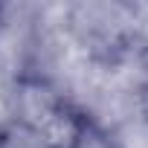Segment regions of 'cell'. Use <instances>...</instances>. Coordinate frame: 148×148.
I'll return each instance as SVG.
<instances>
[{"label":"cell","mask_w":148,"mask_h":148,"mask_svg":"<svg viewBox=\"0 0 148 148\" xmlns=\"http://www.w3.org/2000/svg\"><path fill=\"white\" fill-rule=\"evenodd\" d=\"M26 119L47 148H110L96 122L47 90H26Z\"/></svg>","instance_id":"1"}]
</instances>
